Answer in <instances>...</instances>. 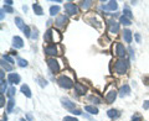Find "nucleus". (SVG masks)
Wrapping results in <instances>:
<instances>
[{
    "label": "nucleus",
    "mask_w": 149,
    "mask_h": 121,
    "mask_svg": "<svg viewBox=\"0 0 149 121\" xmlns=\"http://www.w3.org/2000/svg\"><path fill=\"white\" fill-rule=\"evenodd\" d=\"M58 11H60V6H57V5H54V6L50 8V15H51V16L57 15Z\"/></svg>",
    "instance_id": "obj_24"
},
{
    "label": "nucleus",
    "mask_w": 149,
    "mask_h": 121,
    "mask_svg": "<svg viewBox=\"0 0 149 121\" xmlns=\"http://www.w3.org/2000/svg\"><path fill=\"white\" fill-rule=\"evenodd\" d=\"M117 8H118L117 1H108L107 4H103V5H102V9H103V10H109V11L117 10Z\"/></svg>",
    "instance_id": "obj_10"
},
{
    "label": "nucleus",
    "mask_w": 149,
    "mask_h": 121,
    "mask_svg": "<svg viewBox=\"0 0 149 121\" xmlns=\"http://www.w3.org/2000/svg\"><path fill=\"white\" fill-rule=\"evenodd\" d=\"M8 82L10 83V84H19L20 83V76H19L17 73H10L8 76Z\"/></svg>",
    "instance_id": "obj_8"
},
{
    "label": "nucleus",
    "mask_w": 149,
    "mask_h": 121,
    "mask_svg": "<svg viewBox=\"0 0 149 121\" xmlns=\"http://www.w3.org/2000/svg\"><path fill=\"white\" fill-rule=\"evenodd\" d=\"M70 113H72L73 115H81L82 114V111L80 109H73L72 111H70Z\"/></svg>",
    "instance_id": "obj_38"
},
{
    "label": "nucleus",
    "mask_w": 149,
    "mask_h": 121,
    "mask_svg": "<svg viewBox=\"0 0 149 121\" xmlns=\"http://www.w3.org/2000/svg\"><path fill=\"white\" fill-rule=\"evenodd\" d=\"M92 6V1H90V0H86V1H82L81 3V8L82 9H88Z\"/></svg>",
    "instance_id": "obj_28"
},
{
    "label": "nucleus",
    "mask_w": 149,
    "mask_h": 121,
    "mask_svg": "<svg viewBox=\"0 0 149 121\" xmlns=\"http://www.w3.org/2000/svg\"><path fill=\"white\" fill-rule=\"evenodd\" d=\"M57 83H58V85H60V87L65 88V89H71V88L73 87L72 79H70V78L66 77V76L58 77V78H57Z\"/></svg>",
    "instance_id": "obj_1"
},
{
    "label": "nucleus",
    "mask_w": 149,
    "mask_h": 121,
    "mask_svg": "<svg viewBox=\"0 0 149 121\" xmlns=\"http://www.w3.org/2000/svg\"><path fill=\"white\" fill-rule=\"evenodd\" d=\"M24 34H25L26 37H31L32 32L30 31V27H29V26H25V27H24Z\"/></svg>",
    "instance_id": "obj_32"
},
{
    "label": "nucleus",
    "mask_w": 149,
    "mask_h": 121,
    "mask_svg": "<svg viewBox=\"0 0 149 121\" xmlns=\"http://www.w3.org/2000/svg\"><path fill=\"white\" fill-rule=\"evenodd\" d=\"M119 22H120L122 25H125V26H129L130 24H132V21H130L128 17H125L124 15H122V16L119 17Z\"/></svg>",
    "instance_id": "obj_22"
},
{
    "label": "nucleus",
    "mask_w": 149,
    "mask_h": 121,
    "mask_svg": "<svg viewBox=\"0 0 149 121\" xmlns=\"http://www.w3.org/2000/svg\"><path fill=\"white\" fill-rule=\"evenodd\" d=\"M3 10H5L6 12H10V14H13V12H14V9H13L11 6H8V5H5V6H4V9H3Z\"/></svg>",
    "instance_id": "obj_36"
},
{
    "label": "nucleus",
    "mask_w": 149,
    "mask_h": 121,
    "mask_svg": "<svg viewBox=\"0 0 149 121\" xmlns=\"http://www.w3.org/2000/svg\"><path fill=\"white\" fill-rule=\"evenodd\" d=\"M108 26H109L111 34H117V32L119 31V24L116 20H113V19H111V20L108 21Z\"/></svg>",
    "instance_id": "obj_7"
},
{
    "label": "nucleus",
    "mask_w": 149,
    "mask_h": 121,
    "mask_svg": "<svg viewBox=\"0 0 149 121\" xmlns=\"http://www.w3.org/2000/svg\"><path fill=\"white\" fill-rule=\"evenodd\" d=\"M47 64H49V68L51 69V72L57 73L60 71V64L55 58H49L47 59Z\"/></svg>",
    "instance_id": "obj_5"
},
{
    "label": "nucleus",
    "mask_w": 149,
    "mask_h": 121,
    "mask_svg": "<svg viewBox=\"0 0 149 121\" xmlns=\"http://www.w3.org/2000/svg\"><path fill=\"white\" fill-rule=\"evenodd\" d=\"M4 4H5V5H8V6H11V5H13V1H11V0H5V1H4Z\"/></svg>",
    "instance_id": "obj_42"
},
{
    "label": "nucleus",
    "mask_w": 149,
    "mask_h": 121,
    "mask_svg": "<svg viewBox=\"0 0 149 121\" xmlns=\"http://www.w3.org/2000/svg\"><path fill=\"white\" fill-rule=\"evenodd\" d=\"M74 89H76V93L78 95H85L87 91V88L85 85H82L81 83H76V84H74Z\"/></svg>",
    "instance_id": "obj_14"
},
{
    "label": "nucleus",
    "mask_w": 149,
    "mask_h": 121,
    "mask_svg": "<svg viewBox=\"0 0 149 121\" xmlns=\"http://www.w3.org/2000/svg\"><path fill=\"white\" fill-rule=\"evenodd\" d=\"M114 69L116 72H117L118 74H124L125 72H127L128 69V62L124 59H119L116 62V66H114Z\"/></svg>",
    "instance_id": "obj_2"
},
{
    "label": "nucleus",
    "mask_w": 149,
    "mask_h": 121,
    "mask_svg": "<svg viewBox=\"0 0 149 121\" xmlns=\"http://www.w3.org/2000/svg\"><path fill=\"white\" fill-rule=\"evenodd\" d=\"M1 67H3V69H5V71H8V72H9V71H11V69H13V67L10 66V64H8L4 59L1 60Z\"/></svg>",
    "instance_id": "obj_29"
},
{
    "label": "nucleus",
    "mask_w": 149,
    "mask_h": 121,
    "mask_svg": "<svg viewBox=\"0 0 149 121\" xmlns=\"http://www.w3.org/2000/svg\"><path fill=\"white\" fill-rule=\"evenodd\" d=\"M45 53L49 56H56V54H58V51L55 45H49L45 47Z\"/></svg>",
    "instance_id": "obj_11"
},
{
    "label": "nucleus",
    "mask_w": 149,
    "mask_h": 121,
    "mask_svg": "<svg viewBox=\"0 0 149 121\" xmlns=\"http://www.w3.org/2000/svg\"><path fill=\"white\" fill-rule=\"evenodd\" d=\"M4 104H5V100H4V95H0V106H4Z\"/></svg>",
    "instance_id": "obj_41"
},
{
    "label": "nucleus",
    "mask_w": 149,
    "mask_h": 121,
    "mask_svg": "<svg viewBox=\"0 0 149 121\" xmlns=\"http://www.w3.org/2000/svg\"><path fill=\"white\" fill-rule=\"evenodd\" d=\"M21 121H25V120H24V119H21Z\"/></svg>",
    "instance_id": "obj_45"
},
{
    "label": "nucleus",
    "mask_w": 149,
    "mask_h": 121,
    "mask_svg": "<svg viewBox=\"0 0 149 121\" xmlns=\"http://www.w3.org/2000/svg\"><path fill=\"white\" fill-rule=\"evenodd\" d=\"M3 59H4V60H8L9 63H14V59L10 57V56H8V54H4V56H3Z\"/></svg>",
    "instance_id": "obj_35"
},
{
    "label": "nucleus",
    "mask_w": 149,
    "mask_h": 121,
    "mask_svg": "<svg viewBox=\"0 0 149 121\" xmlns=\"http://www.w3.org/2000/svg\"><path fill=\"white\" fill-rule=\"evenodd\" d=\"M118 93H119V96H122V98L128 96L130 94V87L128 84H125V85H123L122 88H120Z\"/></svg>",
    "instance_id": "obj_15"
},
{
    "label": "nucleus",
    "mask_w": 149,
    "mask_h": 121,
    "mask_svg": "<svg viewBox=\"0 0 149 121\" xmlns=\"http://www.w3.org/2000/svg\"><path fill=\"white\" fill-rule=\"evenodd\" d=\"M143 108L146 109V110L149 109V100H146V101H144V103H143Z\"/></svg>",
    "instance_id": "obj_40"
},
{
    "label": "nucleus",
    "mask_w": 149,
    "mask_h": 121,
    "mask_svg": "<svg viewBox=\"0 0 149 121\" xmlns=\"http://www.w3.org/2000/svg\"><path fill=\"white\" fill-rule=\"evenodd\" d=\"M116 54H117L118 57H120V58H124L125 56H127V51H125L124 46L122 43L116 45Z\"/></svg>",
    "instance_id": "obj_6"
},
{
    "label": "nucleus",
    "mask_w": 149,
    "mask_h": 121,
    "mask_svg": "<svg viewBox=\"0 0 149 121\" xmlns=\"http://www.w3.org/2000/svg\"><path fill=\"white\" fill-rule=\"evenodd\" d=\"M14 105H15V101H14V99H9V101H8V108H6L8 113H11L13 109H14Z\"/></svg>",
    "instance_id": "obj_26"
},
{
    "label": "nucleus",
    "mask_w": 149,
    "mask_h": 121,
    "mask_svg": "<svg viewBox=\"0 0 149 121\" xmlns=\"http://www.w3.org/2000/svg\"><path fill=\"white\" fill-rule=\"evenodd\" d=\"M134 36H136V40H137V42H138V43H141V35H139V34H136Z\"/></svg>",
    "instance_id": "obj_43"
},
{
    "label": "nucleus",
    "mask_w": 149,
    "mask_h": 121,
    "mask_svg": "<svg viewBox=\"0 0 149 121\" xmlns=\"http://www.w3.org/2000/svg\"><path fill=\"white\" fill-rule=\"evenodd\" d=\"M13 46L15 48H22V47H24V41H22L21 37L14 36L13 37Z\"/></svg>",
    "instance_id": "obj_13"
},
{
    "label": "nucleus",
    "mask_w": 149,
    "mask_h": 121,
    "mask_svg": "<svg viewBox=\"0 0 149 121\" xmlns=\"http://www.w3.org/2000/svg\"><path fill=\"white\" fill-rule=\"evenodd\" d=\"M123 14H124V16H125V17H128V19H129V20L133 17L132 11L129 10V8H128V6H124V9H123Z\"/></svg>",
    "instance_id": "obj_27"
},
{
    "label": "nucleus",
    "mask_w": 149,
    "mask_h": 121,
    "mask_svg": "<svg viewBox=\"0 0 149 121\" xmlns=\"http://www.w3.org/2000/svg\"><path fill=\"white\" fill-rule=\"evenodd\" d=\"M15 93H16V90H15V87H11L10 89L8 90V96H9V99H13V96L15 95Z\"/></svg>",
    "instance_id": "obj_30"
},
{
    "label": "nucleus",
    "mask_w": 149,
    "mask_h": 121,
    "mask_svg": "<svg viewBox=\"0 0 149 121\" xmlns=\"http://www.w3.org/2000/svg\"><path fill=\"white\" fill-rule=\"evenodd\" d=\"M52 36H54V30L52 29H49L47 31L45 32V36H44V40H45V42H54V40H52Z\"/></svg>",
    "instance_id": "obj_17"
},
{
    "label": "nucleus",
    "mask_w": 149,
    "mask_h": 121,
    "mask_svg": "<svg viewBox=\"0 0 149 121\" xmlns=\"http://www.w3.org/2000/svg\"><path fill=\"white\" fill-rule=\"evenodd\" d=\"M61 103H62V106L65 109H67L68 111H72L74 109V103H72L70 99H67V98H62L61 99Z\"/></svg>",
    "instance_id": "obj_9"
},
{
    "label": "nucleus",
    "mask_w": 149,
    "mask_h": 121,
    "mask_svg": "<svg viewBox=\"0 0 149 121\" xmlns=\"http://www.w3.org/2000/svg\"><path fill=\"white\" fill-rule=\"evenodd\" d=\"M132 32H130V30H124L123 31V38H124V41L127 43H130L132 42Z\"/></svg>",
    "instance_id": "obj_18"
},
{
    "label": "nucleus",
    "mask_w": 149,
    "mask_h": 121,
    "mask_svg": "<svg viewBox=\"0 0 149 121\" xmlns=\"http://www.w3.org/2000/svg\"><path fill=\"white\" fill-rule=\"evenodd\" d=\"M55 24L58 29H65L68 24V17L66 15H58L57 19H56V21H55Z\"/></svg>",
    "instance_id": "obj_4"
},
{
    "label": "nucleus",
    "mask_w": 149,
    "mask_h": 121,
    "mask_svg": "<svg viewBox=\"0 0 149 121\" xmlns=\"http://www.w3.org/2000/svg\"><path fill=\"white\" fill-rule=\"evenodd\" d=\"M5 90H6V82L5 80H1V95H4V93H5Z\"/></svg>",
    "instance_id": "obj_34"
},
{
    "label": "nucleus",
    "mask_w": 149,
    "mask_h": 121,
    "mask_svg": "<svg viewBox=\"0 0 149 121\" xmlns=\"http://www.w3.org/2000/svg\"><path fill=\"white\" fill-rule=\"evenodd\" d=\"M15 24H16V26L19 27V29H21V30H24V27L26 26L21 17H15Z\"/></svg>",
    "instance_id": "obj_23"
},
{
    "label": "nucleus",
    "mask_w": 149,
    "mask_h": 121,
    "mask_svg": "<svg viewBox=\"0 0 149 121\" xmlns=\"http://www.w3.org/2000/svg\"><path fill=\"white\" fill-rule=\"evenodd\" d=\"M85 110L87 111V113L92 114V115H97V114H98V109H97L96 106H93V105H86Z\"/></svg>",
    "instance_id": "obj_20"
},
{
    "label": "nucleus",
    "mask_w": 149,
    "mask_h": 121,
    "mask_svg": "<svg viewBox=\"0 0 149 121\" xmlns=\"http://www.w3.org/2000/svg\"><path fill=\"white\" fill-rule=\"evenodd\" d=\"M63 121H78L77 119H74L72 118V116H65L63 118Z\"/></svg>",
    "instance_id": "obj_37"
},
{
    "label": "nucleus",
    "mask_w": 149,
    "mask_h": 121,
    "mask_svg": "<svg viewBox=\"0 0 149 121\" xmlns=\"http://www.w3.org/2000/svg\"><path fill=\"white\" fill-rule=\"evenodd\" d=\"M31 38H32V40H36V38H37V32H36V31H35V32H32Z\"/></svg>",
    "instance_id": "obj_44"
},
{
    "label": "nucleus",
    "mask_w": 149,
    "mask_h": 121,
    "mask_svg": "<svg viewBox=\"0 0 149 121\" xmlns=\"http://www.w3.org/2000/svg\"><path fill=\"white\" fill-rule=\"evenodd\" d=\"M39 80H40V84L42 85V87H46V85H47V82H46V80H44L42 78H39Z\"/></svg>",
    "instance_id": "obj_39"
},
{
    "label": "nucleus",
    "mask_w": 149,
    "mask_h": 121,
    "mask_svg": "<svg viewBox=\"0 0 149 121\" xmlns=\"http://www.w3.org/2000/svg\"><path fill=\"white\" fill-rule=\"evenodd\" d=\"M116 98H117V91H116V90H111V91H108V93H107V95H106V101H107V104L114 103Z\"/></svg>",
    "instance_id": "obj_12"
},
{
    "label": "nucleus",
    "mask_w": 149,
    "mask_h": 121,
    "mask_svg": "<svg viewBox=\"0 0 149 121\" xmlns=\"http://www.w3.org/2000/svg\"><path fill=\"white\" fill-rule=\"evenodd\" d=\"M88 100L92 101L93 104H101L102 103V100L100 99V98L98 96H95V95H90V96H88Z\"/></svg>",
    "instance_id": "obj_25"
},
{
    "label": "nucleus",
    "mask_w": 149,
    "mask_h": 121,
    "mask_svg": "<svg viewBox=\"0 0 149 121\" xmlns=\"http://www.w3.org/2000/svg\"><path fill=\"white\" fill-rule=\"evenodd\" d=\"M21 93H22V94H24L25 96H27V98H31V90H30L29 85H26V84L21 85Z\"/></svg>",
    "instance_id": "obj_21"
},
{
    "label": "nucleus",
    "mask_w": 149,
    "mask_h": 121,
    "mask_svg": "<svg viewBox=\"0 0 149 121\" xmlns=\"http://www.w3.org/2000/svg\"><path fill=\"white\" fill-rule=\"evenodd\" d=\"M132 121H143V120H142V116L139 114H134L132 116Z\"/></svg>",
    "instance_id": "obj_33"
},
{
    "label": "nucleus",
    "mask_w": 149,
    "mask_h": 121,
    "mask_svg": "<svg viewBox=\"0 0 149 121\" xmlns=\"http://www.w3.org/2000/svg\"><path fill=\"white\" fill-rule=\"evenodd\" d=\"M32 9H34V11H35L36 15H39V16L44 15V10H42V8H41V5L39 3H35L34 5H32Z\"/></svg>",
    "instance_id": "obj_19"
},
{
    "label": "nucleus",
    "mask_w": 149,
    "mask_h": 121,
    "mask_svg": "<svg viewBox=\"0 0 149 121\" xmlns=\"http://www.w3.org/2000/svg\"><path fill=\"white\" fill-rule=\"evenodd\" d=\"M17 64L20 67H27V62H26L25 59H22V58H19L17 59Z\"/></svg>",
    "instance_id": "obj_31"
},
{
    "label": "nucleus",
    "mask_w": 149,
    "mask_h": 121,
    "mask_svg": "<svg viewBox=\"0 0 149 121\" xmlns=\"http://www.w3.org/2000/svg\"><path fill=\"white\" fill-rule=\"evenodd\" d=\"M65 11H66V14H68L70 16H73L78 12V8L76 4H73V3H66L65 4Z\"/></svg>",
    "instance_id": "obj_3"
},
{
    "label": "nucleus",
    "mask_w": 149,
    "mask_h": 121,
    "mask_svg": "<svg viewBox=\"0 0 149 121\" xmlns=\"http://www.w3.org/2000/svg\"><path fill=\"white\" fill-rule=\"evenodd\" d=\"M107 115H108V118H111V119H118L120 116V111L117 109H109L107 111Z\"/></svg>",
    "instance_id": "obj_16"
}]
</instances>
